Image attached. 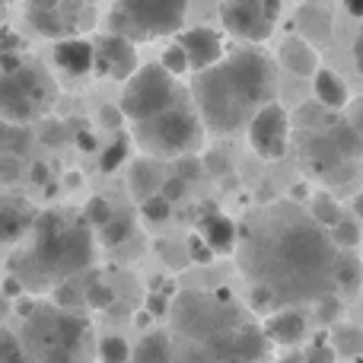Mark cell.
<instances>
[{
    "instance_id": "cell-34",
    "label": "cell",
    "mask_w": 363,
    "mask_h": 363,
    "mask_svg": "<svg viewBox=\"0 0 363 363\" xmlns=\"http://www.w3.org/2000/svg\"><path fill=\"white\" fill-rule=\"evenodd\" d=\"M0 363H29L23 351V341L10 328H0Z\"/></svg>"
},
{
    "instance_id": "cell-40",
    "label": "cell",
    "mask_w": 363,
    "mask_h": 363,
    "mask_svg": "<svg viewBox=\"0 0 363 363\" xmlns=\"http://www.w3.org/2000/svg\"><path fill=\"white\" fill-rule=\"evenodd\" d=\"M185 188H188V182L182 179V176H166L163 188H160V194H163L166 201H172V204H176L182 194H185Z\"/></svg>"
},
{
    "instance_id": "cell-42",
    "label": "cell",
    "mask_w": 363,
    "mask_h": 363,
    "mask_svg": "<svg viewBox=\"0 0 363 363\" xmlns=\"http://www.w3.org/2000/svg\"><path fill=\"white\" fill-rule=\"evenodd\" d=\"M345 112H347V125H351L354 131L363 138V96H354L351 106H347Z\"/></svg>"
},
{
    "instance_id": "cell-46",
    "label": "cell",
    "mask_w": 363,
    "mask_h": 363,
    "mask_svg": "<svg viewBox=\"0 0 363 363\" xmlns=\"http://www.w3.org/2000/svg\"><path fill=\"white\" fill-rule=\"evenodd\" d=\"M64 138H67V134H64V125H57V121H51V128H48V131H45V140H48V144H61Z\"/></svg>"
},
{
    "instance_id": "cell-27",
    "label": "cell",
    "mask_w": 363,
    "mask_h": 363,
    "mask_svg": "<svg viewBox=\"0 0 363 363\" xmlns=\"http://www.w3.org/2000/svg\"><path fill=\"white\" fill-rule=\"evenodd\" d=\"M328 236H332V242L338 245V252H351L363 242V226H360L357 217H341L338 223L328 230Z\"/></svg>"
},
{
    "instance_id": "cell-49",
    "label": "cell",
    "mask_w": 363,
    "mask_h": 363,
    "mask_svg": "<svg viewBox=\"0 0 363 363\" xmlns=\"http://www.w3.org/2000/svg\"><path fill=\"white\" fill-rule=\"evenodd\" d=\"M6 315H10V300H6V296H4V290H0V322H4Z\"/></svg>"
},
{
    "instance_id": "cell-3",
    "label": "cell",
    "mask_w": 363,
    "mask_h": 363,
    "mask_svg": "<svg viewBox=\"0 0 363 363\" xmlns=\"http://www.w3.org/2000/svg\"><path fill=\"white\" fill-rule=\"evenodd\" d=\"M26 239L29 245L13 255V277H19V284L32 294H42V290L83 274L96 255L93 226L83 217L64 211L38 213Z\"/></svg>"
},
{
    "instance_id": "cell-6",
    "label": "cell",
    "mask_w": 363,
    "mask_h": 363,
    "mask_svg": "<svg viewBox=\"0 0 363 363\" xmlns=\"http://www.w3.org/2000/svg\"><path fill=\"white\" fill-rule=\"evenodd\" d=\"M204 121L194 112V106H176L169 112H160L153 118L134 121L131 140L144 157L150 160H179L191 157L204 144Z\"/></svg>"
},
{
    "instance_id": "cell-22",
    "label": "cell",
    "mask_w": 363,
    "mask_h": 363,
    "mask_svg": "<svg viewBox=\"0 0 363 363\" xmlns=\"http://www.w3.org/2000/svg\"><path fill=\"white\" fill-rule=\"evenodd\" d=\"M328 345H332L338 360H357V357H363V328L338 322V325L332 328V335H328Z\"/></svg>"
},
{
    "instance_id": "cell-17",
    "label": "cell",
    "mask_w": 363,
    "mask_h": 363,
    "mask_svg": "<svg viewBox=\"0 0 363 363\" xmlns=\"http://www.w3.org/2000/svg\"><path fill=\"white\" fill-rule=\"evenodd\" d=\"M198 236L211 245L213 255H233L239 242V223L220 211H204L198 220Z\"/></svg>"
},
{
    "instance_id": "cell-45",
    "label": "cell",
    "mask_w": 363,
    "mask_h": 363,
    "mask_svg": "<svg viewBox=\"0 0 363 363\" xmlns=\"http://www.w3.org/2000/svg\"><path fill=\"white\" fill-rule=\"evenodd\" d=\"M74 140L80 144V150H96V138H93V131H74Z\"/></svg>"
},
{
    "instance_id": "cell-37",
    "label": "cell",
    "mask_w": 363,
    "mask_h": 363,
    "mask_svg": "<svg viewBox=\"0 0 363 363\" xmlns=\"http://www.w3.org/2000/svg\"><path fill=\"white\" fill-rule=\"evenodd\" d=\"M23 179V157H0V182L13 185Z\"/></svg>"
},
{
    "instance_id": "cell-50",
    "label": "cell",
    "mask_w": 363,
    "mask_h": 363,
    "mask_svg": "<svg viewBox=\"0 0 363 363\" xmlns=\"http://www.w3.org/2000/svg\"><path fill=\"white\" fill-rule=\"evenodd\" d=\"M274 363H303V354H287V357H277Z\"/></svg>"
},
{
    "instance_id": "cell-18",
    "label": "cell",
    "mask_w": 363,
    "mask_h": 363,
    "mask_svg": "<svg viewBox=\"0 0 363 363\" xmlns=\"http://www.w3.org/2000/svg\"><path fill=\"white\" fill-rule=\"evenodd\" d=\"M55 64L70 77H86L93 74V64H96V51L93 42L86 38H61L55 45Z\"/></svg>"
},
{
    "instance_id": "cell-12",
    "label": "cell",
    "mask_w": 363,
    "mask_h": 363,
    "mask_svg": "<svg viewBox=\"0 0 363 363\" xmlns=\"http://www.w3.org/2000/svg\"><path fill=\"white\" fill-rule=\"evenodd\" d=\"M245 134H249V147L262 160H281L290 147V112L277 99L268 102L255 112Z\"/></svg>"
},
{
    "instance_id": "cell-31",
    "label": "cell",
    "mask_w": 363,
    "mask_h": 363,
    "mask_svg": "<svg viewBox=\"0 0 363 363\" xmlns=\"http://www.w3.org/2000/svg\"><path fill=\"white\" fill-rule=\"evenodd\" d=\"M131 233H134L131 220H128L125 213H115V217L99 230V242L102 245H121L128 236H131Z\"/></svg>"
},
{
    "instance_id": "cell-43",
    "label": "cell",
    "mask_w": 363,
    "mask_h": 363,
    "mask_svg": "<svg viewBox=\"0 0 363 363\" xmlns=\"http://www.w3.org/2000/svg\"><path fill=\"white\" fill-rule=\"evenodd\" d=\"M121 121H125V112H121L118 106H106L99 112V125L108 128V131H115V128H121Z\"/></svg>"
},
{
    "instance_id": "cell-16",
    "label": "cell",
    "mask_w": 363,
    "mask_h": 363,
    "mask_svg": "<svg viewBox=\"0 0 363 363\" xmlns=\"http://www.w3.org/2000/svg\"><path fill=\"white\" fill-rule=\"evenodd\" d=\"M262 328H264V335H268L271 345L296 347L303 338H306L309 322L296 306H281V309H274V313H268V319L262 322Z\"/></svg>"
},
{
    "instance_id": "cell-33",
    "label": "cell",
    "mask_w": 363,
    "mask_h": 363,
    "mask_svg": "<svg viewBox=\"0 0 363 363\" xmlns=\"http://www.w3.org/2000/svg\"><path fill=\"white\" fill-rule=\"evenodd\" d=\"M128 150H131V144H128L125 138H115L112 144H108L106 150L99 153V169H102V172H115L118 166H125Z\"/></svg>"
},
{
    "instance_id": "cell-21",
    "label": "cell",
    "mask_w": 363,
    "mask_h": 363,
    "mask_svg": "<svg viewBox=\"0 0 363 363\" xmlns=\"http://www.w3.org/2000/svg\"><path fill=\"white\" fill-rule=\"evenodd\" d=\"M176 360V345L169 332H150L138 341L131 351V363H172Z\"/></svg>"
},
{
    "instance_id": "cell-19",
    "label": "cell",
    "mask_w": 363,
    "mask_h": 363,
    "mask_svg": "<svg viewBox=\"0 0 363 363\" xmlns=\"http://www.w3.org/2000/svg\"><path fill=\"white\" fill-rule=\"evenodd\" d=\"M277 61L290 70L294 77H309L313 80L315 70H319V55H315L313 42L303 35H287L281 42V51H277Z\"/></svg>"
},
{
    "instance_id": "cell-28",
    "label": "cell",
    "mask_w": 363,
    "mask_h": 363,
    "mask_svg": "<svg viewBox=\"0 0 363 363\" xmlns=\"http://www.w3.org/2000/svg\"><path fill=\"white\" fill-rule=\"evenodd\" d=\"M309 213H313L315 223H322L325 230H332V226L345 217V213H341V207H338V201H335L332 194H325V191L313 194V201H309Z\"/></svg>"
},
{
    "instance_id": "cell-44",
    "label": "cell",
    "mask_w": 363,
    "mask_h": 363,
    "mask_svg": "<svg viewBox=\"0 0 363 363\" xmlns=\"http://www.w3.org/2000/svg\"><path fill=\"white\" fill-rule=\"evenodd\" d=\"M354 67H357V74L363 77V26H360L357 38H354Z\"/></svg>"
},
{
    "instance_id": "cell-38",
    "label": "cell",
    "mask_w": 363,
    "mask_h": 363,
    "mask_svg": "<svg viewBox=\"0 0 363 363\" xmlns=\"http://www.w3.org/2000/svg\"><path fill=\"white\" fill-rule=\"evenodd\" d=\"M188 258L191 262H201V264H207V262H213V252H211V245L204 242V239L194 233L191 239H188Z\"/></svg>"
},
{
    "instance_id": "cell-48",
    "label": "cell",
    "mask_w": 363,
    "mask_h": 363,
    "mask_svg": "<svg viewBox=\"0 0 363 363\" xmlns=\"http://www.w3.org/2000/svg\"><path fill=\"white\" fill-rule=\"evenodd\" d=\"M45 172H48V166H45V163H35V166H32V182H42Z\"/></svg>"
},
{
    "instance_id": "cell-30",
    "label": "cell",
    "mask_w": 363,
    "mask_h": 363,
    "mask_svg": "<svg viewBox=\"0 0 363 363\" xmlns=\"http://www.w3.org/2000/svg\"><path fill=\"white\" fill-rule=\"evenodd\" d=\"M112 217H115V207L108 204V198H99V194H96V198H89L86 207H83V220H86L96 233H99Z\"/></svg>"
},
{
    "instance_id": "cell-25",
    "label": "cell",
    "mask_w": 363,
    "mask_h": 363,
    "mask_svg": "<svg viewBox=\"0 0 363 363\" xmlns=\"http://www.w3.org/2000/svg\"><path fill=\"white\" fill-rule=\"evenodd\" d=\"M32 147V134L26 125L0 121V157H23Z\"/></svg>"
},
{
    "instance_id": "cell-11",
    "label": "cell",
    "mask_w": 363,
    "mask_h": 363,
    "mask_svg": "<svg viewBox=\"0 0 363 363\" xmlns=\"http://www.w3.org/2000/svg\"><path fill=\"white\" fill-rule=\"evenodd\" d=\"M86 16V0H26V23L45 38H74Z\"/></svg>"
},
{
    "instance_id": "cell-2",
    "label": "cell",
    "mask_w": 363,
    "mask_h": 363,
    "mask_svg": "<svg viewBox=\"0 0 363 363\" xmlns=\"http://www.w3.org/2000/svg\"><path fill=\"white\" fill-rule=\"evenodd\" d=\"M188 96L207 131L236 134L249 128L258 108L277 99V64L258 45H245L194 74Z\"/></svg>"
},
{
    "instance_id": "cell-29",
    "label": "cell",
    "mask_w": 363,
    "mask_h": 363,
    "mask_svg": "<svg viewBox=\"0 0 363 363\" xmlns=\"http://www.w3.org/2000/svg\"><path fill=\"white\" fill-rule=\"evenodd\" d=\"M86 290V306L89 309H112L115 306V287L106 284L102 277H93L89 284H83Z\"/></svg>"
},
{
    "instance_id": "cell-15",
    "label": "cell",
    "mask_w": 363,
    "mask_h": 363,
    "mask_svg": "<svg viewBox=\"0 0 363 363\" xmlns=\"http://www.w3.org/2000/svg\"><path fill=\"white\" fill-rule=\"evenodd\" d=\"M38 220V211L26 198L16 194H0V245L19 242L32 233Z\"/></svg>"
},
{
    "instance_id": "cell-9",
    "label": "cell",
    "mask_w": 363,
    "mask_h": 363,
    "mask_svg": "<svg viewBox=\"0 0 363 363\" xmlns=\"http://www.w3.org/2000/svg\"><path fill=\"white\" fill-rule=\"evenodd\" d=\"M185 102H188V93L179 86V80L163 64H144V67H138V74L125 83L118 108L134 125V121L153 118V115L169 112V108L185 106Z\"/></svg>"
},
{
    "instance_id": "cell-52",
    "label": "cell",
    "mask_w": 363,
    "mask_h": 363,
    "mask_svg": "<svg viewBox=\"0 0 363 363\" xmlns=\"http://www.w3.org/2000/svg\"><path fill=\"white\" fill-rule=\"evenodd\" d=\"M300 4H303V0H300Z\"/></svg>"
},
{
    "instance_id": "cell-4",
    "label": "cell",
    "mask_w": 363,
    "mask_h": 363,
    "mask_svg": "<svg viewBox=\"0 0 363 363\" xmlns=\"http://www.w3.org/2000/svg\"><path fill=\"white\" fill-rule=\"evenodd\" d=\"M249 315L223 290H182L169 300V325L176 345H207L236 332Z\"/></svg>"
},
{
    "instance_id": "cell-14",
    "label": "cell",
    "mask_w": 363,
    "mask_h": 363,
    "mask_svg": "<svg viewBox=\"0 0 363 363\" xmlns=\"http://www.w3.org/2000/svg\"><path fill=\"white\" fill-rule=\"evenodd\" d=\"M176 42L182 45V51L188 55V67L191 74L213 67L217 61H223V38L217 29H207V26H194V29H182L176 35Z\"/></svg>"
},
{
    "instance_id": "cell-7",
    "label": "cell",
    "mask_w": 363,
    "mask_h": 363,
    "mask_svg": "<svg viewBox=\"0 0 363 363\" xmlns=\"http://www.w3.org/2000/svg\"><path fill=\"white\" fill-rule=\"evenodd\" d=\"M57 102V86L42 64L23 61L13 70H0V121L32 125L45 118Z\"/></svg>"
},
{
    "instance_id": "cell-26",
    "label": "cell",
    "mask_w": 363,
    "mask_h": 363,
    "mask_svg": "<svg viewBox=\"0 0 363 363\" xmlns=\"http://www.w3.org/2000/svg\"><path fill=\"white\" fill-rule=\"evenodd\" d=\"M328 140H332L335 153H338L341 160H354L363 153V138L357 131H354L347 121H341V125H332V134H328Z\"/></svg>"
},
{
    "instance_id": "cell-13",
    "label": "cell",
    "mask_w": 363,
    "mask_h": 363,
    "mask_svg": "<svg viewBox=\"0 0 363 363\" xmlns=\"http://www.w3.org/2000/svg\"><path fill=\"white\" fill-rule=\"evenodd\" d=\"M93 51H96L93 74L121 83H128L138 74V45L131 38L118 35V32H102L93 42Z\"/></svg>"
},
{
    "instance_id": "cell-23",
    "label": "cell",
    "mask_w": 363,
    "mask_h": 363,
    "mask_svg": "<svg viewBox=\"0 0 363 363\" xmlns=\"http://www.w3.org/2000/svg\"><path fill=\"white\" fill-rule=\"evenodd\" d=\"M163 182H166V176L160 172L157 160H140V163H134V169H131V188H134V194H138L140 201L150 198V194H157L160 188H163Z\"/></svg>"
},
{
    "instance_id": "cell-8",
    "label": "cell",
    "mask_w": 363,
    "mask_h": 363,
    "mask_svg": "<svg viewBox=\"0 0 363 363\" xmlns=\"http://www.w3.org/2000/svg\"><path fill=\"white\" fill-rule=\"evenodd\" d=\"M188 13V0H115L108 10V32L138 42L179 35Z\"/></svg>"
},
{
    "instance_id": "cell-36",
    "label": "cell",
    "mask_w": 363,
    "mask_h": 363,
    "mask_svg": "<svg viewBox=\"0 0 363 363\" xmlns=\"http://www.w3.org/2000/svg\"><path fill=\"white\" fill-rule=\"evenodd\" d=\"M160 64H163V67L169 70L172 77H182V74H188V70H191V67H188V55H185V51H182V45H179V42L166 45V51H163V61H160Z\"/></svg>"
},
{
    "instance_id": "cell-47",
    "label": "cell",
    "mask_w": 363,
    "mask_h": 363,
    "mask_svg": "<svg viewBox=\"0 0 363 363\" xmlns=\"http://www.w3.org/2000/svg\"><path fill=\"white\" fill-rule=\"evenodd\" d=\"M341 6L347 10V16L363 19V0H341Z\"/></svg>"
},
{
    "instance_id": "cell-35",
    "label": "cell",
    "mask_w": 363,
    "mask_h": 363,
    "mask_svg": "<svg viewBox=\"0 0 363 363\" xmlns=\"http://www.w3.org/2000/svg\"><path fill=\"white\" fill-rule=\"evenodd\" d=\"M140 213H144L147 223H163V220H169L172 213V201H166L163 194H150V198L140 201Z\"/></svg>"
},
{
    "instance_id": "cell-20",
    "label": "cell",
    "mask_w": 363,
    "mask_h": 363,
    "mask_svg": "<svg viewBox=\"0 0 363 363\" xmlns=\"http://www.w3.org/2000/svg\"><path fill=\"white\" fill-rule=\"evenodd\" d=\"M313 93H315V102H319L325 112H345V108L351 106V89H347V83L328 67L315 70Z\"/></svg>"
},
{
    "instance_id": "cell-51",
    "label": "cell",
    "mask_w": 363,
    "mask_h": 363,
    "mask_svg": "<svg viewBox=\"0 0 363 363\" xmlns=\"http://www.w3.org/2000/svg\"><path fill=\"white\" fill-rule=\"evenodd\" d=\"M357 217H363V191L357 194Z\"/></svg>"
},
{
    "instance_id": "cell-10",
    "label": "cell",
    "mask_w": 363,
    "mask_h": 363,
    "mask_svg": "<svg viewBox=\"0 0 363 363\" xmlns=\"http://www.w3.org/2000/svg\"><path fill=\"white\" fill-rule=\"evenodd\" d=\"M281 6L284 0H223L220 4V23L239 42L262 45L274 32Z\"/></svg>"
},
{
    "instance_id": "cell-39",
    "label": "cell",
    "mask_w": 363,
    "mask_h": 363,
    "mask_svg": "<svg viewBox=\"0 0 363 363\" xmlns=\"http://www.w3.org/2000/svg\"><path fill=\"white\" fill-rule=\"evenodd\" d=\"M338 357H335L332 345L328 341H319V345H313L306 354H303V363H335Z\"/></svg>"
},
{
    "instance_id": "cell-32",
    "label": "cell",
    "mask_w": 363,
    "mask_h": 363,
    "mask_svg": "<svg viewBox=\"0 0 363 363\" xmlns=\"http://www.w3.org/2000/svg\"><path fill=\"white\" fill-rule=\"evenodd\" d=\"M99 357L102 363H131V347L121 335H106L99 341Z\"/></svg>"
},
{
    "instance_id": "cell-5",
    "label": "cell",
    "mask_w": 363,
    "mask_h": 363,
    "mask_svg": "<svg viewBox=\"0 0 363 363\" xmlns=\"http://www.w3.org/2000/svg\"><path fill=\"white\" fill-rule=\"evenodd\" d=\"M89 325L80 313L61 306H35L23 315V351L29 363H77Z\"/></svg>"
},
{
    "instance_id": "cell-41",
    "label": "cell",
    "mask_w": 363,
    "mask_h": 363,
    "mask_svg": "<svg viewBox=\"0 0 363 363\" xmlns=\"http://www.w3.org/2000/svg\"><path fill=\"white\" fill-rule=\"evenodd\" d=\"M176 176H182L185 182H191L194 176H201V160L194 157V153H191V157H179L176 160Z\"/></svg>"
},
{
    "instance_id": "cell-24",
    "label": "cell",
    "mask_w": 363,
    "mask_h": 363,
    "mask_svg": "<svg viewBox=\"0 0 363 363\" xmlns=\"http://www.w3.org/2000/svg\"><path fill=\"white\" fill-rule=\"evenodd\" d=\"M363 284V258L351 255V252H338L335 258V290L354 294Z\"/></svg>"
},
{
    "instance_id": "cell-1",
    "label": "cell",
    "mask_w": 363,
    "mask_h": 363,
    "mask_svg": "<svg viewBox=\"0 0 363 363\" xmlns=\"http://www.w3.org/2000/svg\"><path fill=\"white\" fill-rule=\"evenodd\" d=\"M236 264L252 294L271 313L281 306H306L335 294L338 245L294 201L252 211L239 223Z\"/></svg>"
}]
</instances>
